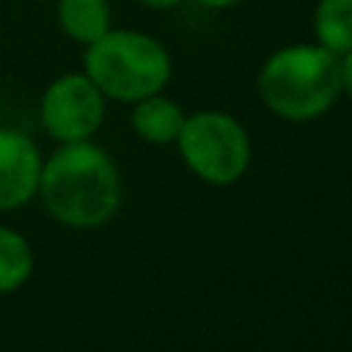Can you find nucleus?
Instances as JSON below:
<instances>
[{"label": "nucleus", "instance_id": "1", "mask_svg": "<svg viewBox=\"0 0 352 352\" xmlns=\"http://www.w3.org/2000/svg\"><path fill=\"white\" fill-rule=\"evenodd\" d=\"M52 220L91 231L110 223L121 206V176L113 157L91 143H60L44 162L38 192Z\"/></svg>", "mask_w": 352, "mask_h": 352}, {"label": "nucleus", "instance_id": "2", "mask_svg": "<svg viewBox=\"0 0 352 352\" xmlns=\"http://www.w3.org/2000/svg\"><path fill=\"white\" fill-rule=\"evenodd\" d=\"M258 96L270 113L286 121H314L341 96L338 55L319 44L275 50L258 72Z\"/></svg>", "mask_w": 352, "mask_h": 352}, {"label": "nucleus", "instance_id": "3", "mask_svg": "<svg viewBox=\"0 0 352 352\" xmlns=\"http://www.w3.org/2000/svg\"><path fill=\"white\" fill-rule=\"evenodd\" d=\"M82 72L113 102H138L160 94L173 72L170 52L148 33L110 28L96 41L85 44Z\"/></svg>", "mask_w": 352, "mask_h": 352}, {"label": "nucleus", "instance_id": "4", "mask_svg": "<svg viewBox=\"0 0 352 352\" xmlns=\"http://www.w3.org/2000/svg\"><path fill=\"white\" fill-rule=\"evenodd\" d=\"M190 173L214 187L236 184L250 165V138L239 118L223 110H198L176 138Z\"/></svg>", "mask_w": 352, "mask_h": 352}, {"label": "nucleus", "instance_id": "5", "mask_svg": "<svg viewBox=\"0 0 352 352\" xmlns=\"http://www.w3.org/2000/svg\"><path fill=\"white\" fill-rule=\"evenodd\" d=\"M104 94L85 72H69L44 88L38 118L44 132L58 143L91 140L104 121Z\"/></svg>", "mask_w": 352, "mask_h": 352}, {"label": "nucleus", "instance_id": "6", "mask_svg": "<svg viewBox=\"0 0 352 352\" xmlns=\"http://www.w3.org/2000/svg\"><path fill=\"white\" fill-rule=\"evenodd\" d=\"M41 162V151L30 135L0 126V214L22 209L36 198Z\"/></svg>", "mask_w": 352, "mask_h": 352}, {"label": "nucleus", "instance_id": "7", "mask_svg": "<svg viewBox=\"0 0 352 352\" xmlns=\"http://www.w3.org/2000/svg\"><path fill=\"white\" fill-rule=\"evenodd\" d=\"M184 110L179 102L162 96L160 94H148L138 102H132V113H129V124H132V132L151 143V146H168V143H176L182 126H184Z\"/></svg>", "mask_w": 352, "mask_h": 352}, {"label": "nucleus", "instance_id": "8", "mask_svg": "<svg viewBox=\"0 0 352 352\" xmlns=\"http://www.w3.org/2000/svg\"><path fill=\"white\" fill-rule=\"evenodd\" d=\"M55 16L60 30L77 44H91L110 30L107 0H58Z\"/></svg>", "mask_w": 352, "mask_h": 352}, {"label": "nucleus", "instance_id": "9", "mask_svg": "<svg viewBox=\"0 0 352 352\" xmlns=\"http://www.w3.org/2000/svg\"><path fill=\"white\" fill-rule=\"evenodd\" d=\"M314 33L319 47L333 55L352 50V0H319L314 8Z\"/></svg>", "mask_w": 352, "mask_h": 352}, {"label": "nucleus", "instance_id": "10", "mask_svg": "<svg viewBox=\"0 0 352 352\" xmlns=\"http://www.w3.org/2000/svg\"><path fill=\"white\" fill-rule=\"evenodd\" d=\"M36 258L30 242L11 226H0V294L19 292L33 275Z\"/></svg>", "mask_w": 352, "mask_h": 352}, {"label": "nucleus", "instance_id": "11", "mask_svg": "<svg viewBox=\"0 0 352 352\" xmlns=\"http://www.w3.org/2000/svg\"><path fill=\"white\" fill-rule=\"evenodd\" d=\"M338 66H341V94L352 96V50L338 58Z\"/></svg>", "mask_w": 352, "mask_h": 352}, {"label": "nucleus", "instance_id": "12", "mask_svg": "<svg viewBox=\"0 0 352 352\" xmlns=\"http://www.w3.org/2000/svg\"><path fill=\"white\" fill-rule=\"evenodd\" d=\"M138 3L151 8V11H168V8H176L182 0H138Z\"/></svg>", "mask_w": 352, "mask_h": 352}, {"label": "nucleus", "instance_id": "13", "mask_svg": "<svg viewBox=\"0 0 352 352\" xmlns=\"http://www.w3.org/2000/svg\"><path fill=\"white\" fill-rule=\"evenodd\" d=\"M198 3L206 8H231V6H239L242 0H198Z\"/></svg>", "mask_w": 352, "mask_h": 352}]
</instances>
